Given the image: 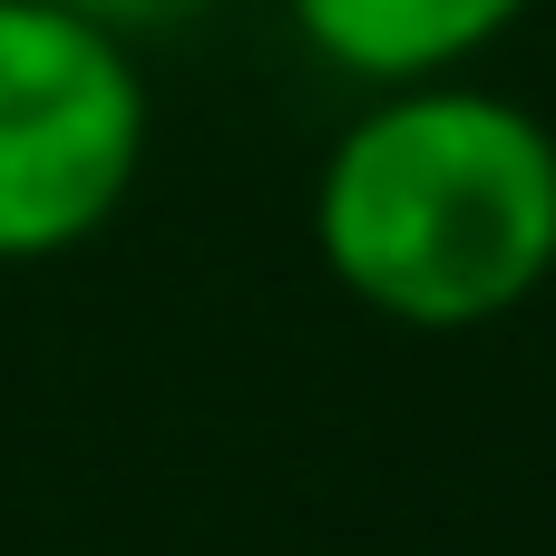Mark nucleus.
Returning a JSON list of instances; mask_svg holds the SVG:
<instances>
[{"instance_id": "obj_3", "label": "nucleus", "mask_w": 556, "mask_h": 556, "mask_svg": "<svg viewBox=\"0 0 556 556\" xmlns=\"http://www.w3.org/2000/svg\"><path fill=\"white\" fill-rule=\"evenodd\" d=\"M538 0H283L293 39L371 88H410V78H459L479 49H498Z\"/></svg>"}, {"instance_id": "obj_4", "label": "nucleus", "mask_w": 556, "mask_h": 556, "mask_svg": "<svg viewBox=\"0 0 556 556\" xmlns=\"http://www.w3.org/2000/svg\"><path fill=\"white\" fill-rule=\"evenodd\" d=\"M59 10H78V20H98V29H117V39L137 49V39H156V29H186V20H205L215 0H59Z\"/></svg>"}, {"instance_id": "obj_1", "label": "nucleus", "mask_w": 556, "mask_h": 556, "mask_svg": "<svg viewBox=\"0 0 556 556\" xmlns=\"http://www.w3.org/2000/svg\"><path fill=\"white\" fill-rule=\"evenodd\" d=\"M313 244L401 332L508 323L556 274V127L459 78L381 88L313 176Z\"/></svg>"}, {"instance_id": "obj_2", "label": "nucleus", "mask_w": 556, "mask_h": 556, "mask_svg": "<svg viewBox=\"0 0 556 556\" xmlns=\"http://www.w3.org/2000/svg\"><path fill=\"white\" fill-rule=\"evenodd\" d=\"M137 49L59 0H0V264H59L108 235L147 166Z\"/></svg>"}]
</instances>
